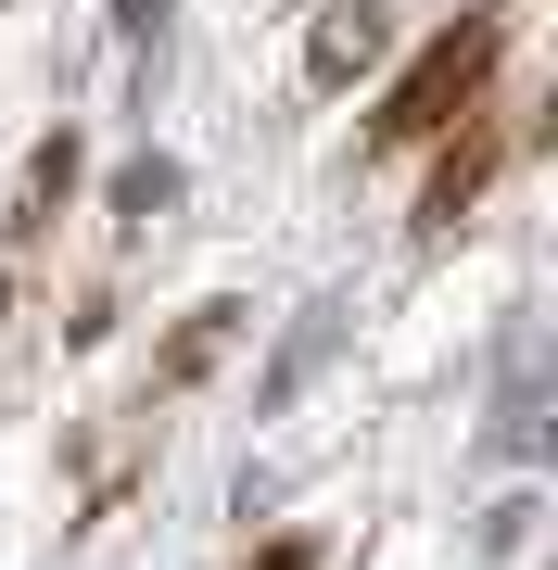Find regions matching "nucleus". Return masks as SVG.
Listing matches in <instances>:
<instances>
[{"label":"nucleus","mask_w":558,"mask_h":570,"mask_svg":"<svg viewBox=\"0 0 558 570\" xmlns=\"http://www.w3.org/2000/svg\"><path fill=\"white\" fill-rule=\"evenodd\" d=\"M102 204H115V228H153V216L178 204V165H166V153H140V165H115V190H102Z\"/></svg>","instance_id":"6"},{"label":"nucleus","mask_w":558,"mask_h":570,"mask_svg":"<svg viewBox=\"0 0 558 570\" xmlns=\"http://www.w3.org/2000/svg\"><path fill=\"white\" fill-rule=\"evenodd\" d=\"M166 13H178V0H115V39H127V51H153V39H166Z\"/></svg>","instance_id":"8"},{"label":"nucleus","mask_w":558,"mask_h":570,"mask_svg":"<svg viewBox=\"0 0 558 570\" xmlns=\"http://www.w3.org/2000/svg\"><path fill=\"white\" fill-rule=\"evenodd\" d=\"M533 520H546V508H533V494H508V508H496V520H482V558H520V546H533Z\"/></svg>","instance_id":"7"},{"label":"nucleus","mask_w":558,"mask_h":570,"mask_svg":"<svg viewBox=\"0 0 558 570\" xmlns=\"http://www.w3.org/2000/svg\"><path fill=\"white\" fill-rule=\"evenodd\" d=\"M77 165H89V153H77V140L51 127V140L26 153V190H13V216H0V242H39V228L63 216V190H77Z\"/></svg>","instance_id":"5"},{"label":"nucleus","mask_w":558,"mask_h":570,"mask_svg":"<svg viewBox=\"0 0 558 570\" xmlns=\"http://www.w3.org/2000/svg\"><path fill=\"white\" fill-rule=\"evenodd\" d=\"M242 570H317V532H280L267 558H242Z\"/></svg>","instance_id":"9"},{"label":"nucleus","mask_w":558,"mask_h":570,"mask_svg":"<svg viewBox=\"0 0 558 570\" xmlns=\"http://www.w3.org/2000/svg\"><path fill=\"white\" fill-rule=\"evenodd\" d=\"M331 343H343V305H305V317L280 330V355H267V381H254V419H280L292 393H305L317 367H331Z\"/></svg>","instance_id":"3"},{"label":"nucleus","mask_w":558,"mask_h":570,"mask_svg":"<svg viewBox=\"0 0 558 570\" xmlns=\"http://www.w3.org/2000/svg\"><path fill=\"white\" fill-rule=\"evenodd\" d=\"M520 13H533V0H470V13H457L444 39L419 51V63H407L393 89H381L369 140H381V153H419V140H432L444 115H470L482 89H496V63H508V39H520Z\"/></svg>","instance_id":"1"},{"label":"nucleus","mask_w":558,"mask_h":570,"mask_svg":"<svg viewBox=\"0 0 558 570\" xmlns=\"http://www.w3.org/2000/svg\"><path fill=\"white\" fill-rule=\"evenodd\" d=\"M381 51H393V13H381V0H331L317 39H305V77H317V89H355Z\"/></svg>","instance_id":"2"},{"label":"nucleus","mask_w":558,"mask_h":570,"mask_svg":"<svg viewBox=\"0 0 558 570\" xmlns=\"http://www.w3.org/2000/svg\"><path fill=\"white\" fill-rule=\"evenodd\" d=\"M242 343V305H190L166 330V355H153V393H190V381H216V355Z\"/></svg>","instance_id":"4"}]
</instances>
